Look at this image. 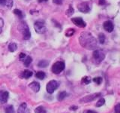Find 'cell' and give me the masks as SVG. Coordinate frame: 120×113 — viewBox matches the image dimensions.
<instances>
[{
  "instance_id": "1",
  "label": "cell",
  "mask_w": 120,
  "mask_h": 113,
  "mask_svg": "<svg viewBox=\"0 0 120 113\" xmlns=\"http://www.w3.org/2000/svg\"><path fill=\"white\" fill-rule=\"evenodd\" d=\"M79 41L82 47L88 50H95L98 47V41L96 39L92 36V34L88 32H82L80 34Z\"/></svg>"
},
{
  "instance_id": "29",
  "label": "cell",
  "mask_w": 120,
  "mask_h": 113,
  "mask_svg": "<svg viewBox=\"0 0 120 113\" xmlns=\"http://www.w3.org/2000/svg\"><path fill=\"white\" fill-rule=\"evenodd\" d=\"M4 5H5L8 8H11V6L13 5V1L12 0H5Z\"/></svg>"
},
{
  "instance_id": "23",
  "label": "cell",
  "mask_w": 120,
  "mask_h": 113,
  "mask_svg": "<svg viewBox=\"0 0 120 113\" xmlns=\"http://www.w3.org/2000/svg\"><path fill=\"white\" fill-rule=\"evenodd\" d=\"M49 64V62L47 61V60H41V61L38 63V66L39 67H42V68H45V67H47V65Z\"/></svg>"
},
{
  "instance_id": "17",
  "label": "cell",
  "mask_w": 120,
  "mask_h": 113,
  "mask_svg": "<svg viewBox=\"0 0 120 113\" xmlns=\"http://www.w3.org/2000/svg\"><path fill=\"white\" fill-rule=\"evenodd\" d=\"M17 49V45L16 43H10L8 45V50L10 52H14Z\"/></svg>"
},
{
  "instance_id": "12",
  "label": "cell",
  "mask_w": 120,
  "mask_h": 113,
  "mask_svg": "<svg viewBox=\"0 0 120 113\" xmlns=\"http://www.w3.org/2000/svg\"><path fill=\"white\" fill-rule=\"evenodd\" d=\"M17 113H29V109L27 108V105L26 103H22L20 105L18 108Z\"/></svg>"
},
{
  "instance_id": "36",
  "label": "cell",
  "mask_w": 120,
  "mask_h": 113,
  "mask_svg": "<svg viewBox=\"0 0 120 113\" xmlns=\"http://www.w3.org/2000/svg\"><path fill=\"white\" fill-rule=\"evenodd\" d=\"M105 3V0H99V4L100 5H104Z\"/></svg>"
},
{
  "instance_id": "14",
  "label": "cell",
  "mask_w": 120,
  "mask_h": 113,
  "mask_svg": "<svg viewBox=\"0 0 120 113\" xmlns=\"http://www.w3.org/2000/svg\"><path fill=\"white\" fill-rule=\"evenodd\" d=\"M32 75H33V73H32V71L26 69V70H24L23 72H22V78H26V79H28L29 78L31 77Z\"/></svg>"
},
{
  "instance_id": "13",
  "label": "cell",
  "mask_w": 120,
  "mask_h": 113,
  "mask_svg": "<svg viewBox=\"0 0 120 113\" xmlns=\"http://www.w3.org/2000/svg\"><path fill=\"white\" fill-rule=\"evenodd\" d=\"M29 87L35 93L38 92L40 90V85H39V83L37 81H32V83H30Z\"/></svg>"
},
{
  "instance_id": "21",
  "label": "cell",
  "mask_w": 120,
  "mask_h": 113,
  "mask_svg": "<svg viewBox=\"0 0 120 113\" xmlns=\"http://www.w3.org/2000/svg\"><path fill=\"white\" fill-rule=\"evenodd\" d=\"M5 113H14V106L11 105H9L5 108Z\"/></svg>"
},
{
  "instance_id": "16",
  "label": "cell",
  "mask_w": 120,
  "mask_h": 113,
  "mask_svg": "<svg viewBox=\"0 0 120 113\" xmlns=\"http://www.w3.org/2000/svg\"><path fill=\"white\" fill-rule=\"evenodd\" d=\"M35 77L38 79H41V80H43V79H44L45 77H46V75H45V73H44V72L39 71V72H38V73H36Z\"/></svg>"
},
{
  "instance_id": "34",
  "label": "cell",
  "mask_w": 120,
  "mask_h": 113,
  "mask_svg": "<svg viewBox=\"0 0 120 113\" xmlns=\"http://www.w3.org/2000/svg\"><path fill=\"white\" fill-rule=\"evenodd\" d=\"M77 109H78V107L76 106V105H72V106L69 107V109L71 111H75V110H77Z\"/></svg>"
},
{
  "instance_id": "37",
  "label": "cell",
  "mask_w": 120,
  "mask_h": 113,
  "mask_svg": "<svg viewBox=\"0 0 120 113\" xmlns=\"http://www.w3.org/2000/svg\"><path fill=\"white\" fill-rule=\"evenodd\" d=\"M5 0H0V4L2 5H4V4H5Z\"/></svg>"
},
{
  "instance_id": "7",
  "label": "cell",
  "mask_w": 120,
  "mask_h": 113,
  "mask_svg": "<svg viewBox=\"0 0 120 113\" xmlns=\"http://www.w3.org/2000/svg\"><path fill=\"white\" fill-rule=\"evenodd\" d=\"M77 8L82 13H89L91 10V4L88 2H81L77 5Z\"/></svg>"
},
{
  "instance_id": "6",
  "label": "cell",
  "mask_w": 120,
  "mask_h": 113,
  "mask_svg": "<svg viewBox=\"0 0 120 113\" xmlns=\"http://www.w3.org/2000/svg\"><path fill=\"white\" fill-rule=\"evenodd\" d=\"M93 58L97 63H100L103 61L105 58V54L101 50H95L93 52Z\"/></svg>"
},
{
  "instance_id": "8",
  "label": "cell",
  "mask_w": 120,
  "mask_h": 113,
  "mask_svg": "<svg viewBox=\"0 0 120 113\" xmlns=\"http://www.w3.org/2000/svg\"><path fill=\"white\" fill-rule=\"evenodd\" d=\"M59 87V83L55 81V80H52V81H50L47 85V91L48 93H52L55 90L58 88Z\"/></svg>"
},
{
  "instance_id": "30",
  "label": "cell",
  "mask_w": 120,
  "mask_h": 113,
  "mask_svg": "<svg viewBox=\"0 0 120 113\" xmlns=\"http://www.w3.org/2000/svg\"><path fill=\"white\" fill-rule=\"evenodd\" d=\"M3 26H4V20H3L2 18L0 17V34H1L2 32Z\"/></svg>"
},
{
  "instance_id": "35",
  "label": "cell",
  "mask_w": 120,
  "mask_h": 113,
  "mask_svg": "<svg viewBox=\"0 0 120 113\" xmlns=\"http://www.w3.org/2000/svg\"><path fill=\"white\" fill-rule=\"evenodd\" d=\"M83 113H97V112L93 110H85L83 111Z\"/></svg>"
},
{
  "instance_id": "24",
  "label": "cell",
  "mask_w": 120,
  "mask_h": 113,
  "mask_svg": "<svg viewBox=\"0 0 120 113\" xmlns=\"http://www.w3.org/2000/svg\"><path fill=\"white\" fill-rule=\"evenodd\" d=\"M74 10L73 8V7L71 6V5H70L69 8H68V9L66 11V14L68 17H70V16H71V15L74 14Z\"/></svg>"
},
{
  "instance_id": "20",
  "label": "cell",
  "mask_w": 120,
  "mask_h": 113,
  "mask_svg": "<svg viewBox=\"0 0 120 113\" xmlns=\"http://www.w3.org/2000/svg\"><path fill=\"white\" fill-rule=\"evenodd\" d=\"M75 32V30L74 29H72V28H69V29H68L66 30V32H65V36L67 37H71V36H72L74 34Z\"/></svg>"
},
{
  "instance_id": "3",
  "label": "cell",
  "mask_w": 120,
  "mask_h": 113,
  "mask_svg": "<svg viewBox=\"0 0 120 113\" xmlns=\"http://www.w3.org/2000/svg\"><path fill=\"white\" fill-rule=\"evenodd\" d=\"M20 29H21V32L22 34V38H23V39H25V40L29 39L30 37H31V33H30L29 26L27 24H26V23L22 22L20 24Z\"/></svg>"
},
{
  "instance_id": "33",
  "label": "cell",
  "mask_w": 120,
  "mask_h": 113,
  "mask_svg": "<svg viewBox=\"0 0 120 113\" xmlns=\"http://www.w3.org/2000/svg\"><path fill=\"white\" fill-rule=\"evenodd\" d=\"M53 3L56 4V5H62L63 0H52Z\"/></svg>"
},
{
  "instance_id": "10",
  "label": "cell",
  "mask_w": 120,
  "mask_h": 113,
  "mask_svg": "<svg viewBox=\"0 0 120 113\" xmlns=\"http://www.w3.org/2000/svg\"><path fill=\"white\" fill-rule=\"evenodd\" d=\"M9 97V93L6 90H0V102L2 103H6Z\"/></svg>"
},
{
  "instance_id": "18",
  "label": "cell",
  "mask_w": 120,
  "mask_h": 113,
  "mask_svg": "<svg viewBox=\"0 0 120 113\" xmlns=\"http://www.w3.org/2000/svg\"><path fill=\"white\" fill-rule=\"evenodd\" d=\"M90 82H91V78L89 76H84L81 80V83L82 85H89Z\"/></svg>"
},
{
  "instance_id": "11",
  "label": "cell",
  "mask_w": 120,
  "mask_h": 113,
  "mask_svg": "<svg viewBox=\"0 0 120 113\" xmlns=\"http://www.w3.org/2000/svg\"><path fill=\"white\" fill-rule=\"evenodd\" d=\"M104 29L106 30L107 32H112V30H113V24H112V23L110 21V20H107L104 23Z\"/></svg>"
},
{
  "instance_id": "5",
  "label": "cell",
  "mask_w": 120,
  "mask_h": 113,
  "mask_svg": "<svg viewBox=\"0 0 120 113\" xmlns=\"http://www.w3.org/2000/svg\"><path fill=\"white\" fill-rule=\"evenodd\" d=\"M101 97V93H92L90 94V95H87L86 97H83L80 100V103H89V102H92L94 100H95L96 98H98Z\"/></svg>"
},
{
  "instance_id": "32",
  "label": "cell",
  "mask_w": 120,
  "mask_h": 113,
  "mask_svg": "<svg viewBox=\"0 0 120 113\" xmlns=\"http://www.w3.org/2000/svg\"><path fill=\"white\" fill-rule=\"evenodd\" d=\"M115 113H120V104H117L115 107Z\"/></svg>"
},
{
  "instance_id": "19",
  "label": "cell",
  "mask_w": 120,
  "mask_h": 113,
  "mask_svg": "<svg viewBox=\"0 0 120 113\" xmlns=\"http://www.w3.org/2000/svg\"><path fill=\"white\" fill-rule=\"evenodd\" d=\"M32 59L31 56H26V58L23 60V63H24V65L26 66H29V64L32 63Z\"/></svg>"
},
{
  "instance_id": "15",
  "label": "cell",
  "mask_w": 120,
  "mask_h": 113,
  "mask_svg": "<svg viewBox=\"0 0 120 113\" xmlns=\"http://www.w3.org/2000/svg\"><path fill=\"white\" fill-rule=\"evenodd\" d=\"M67 95H68V93L65 91H62V92L59 93L58 96H57V99L59 101H62L67 97Z\"/></svg>"
},
{
  "instance_id": "27",
  "label": "cell",
  "mask_w": 120,
  "mask_h": 113,
  "mask_svg": "<svg viewBox=\"0 0 120 113\" xmlns=\"http://www.w3.org/2000/svg\"><path fill=\"white\" fill-rule=\"evenodd\" d=\"M104 103H105V100L104 98H101V99L96 103L95 105L97 107H101V106H102L103 105H104Z\"/></svg>"
},
{
  "instance_id": "22",
  "label": "cell",
  "mask_w": 120,
  "mask_h": 113,
  "mask_svg": "<svg viewBox=\"0 0 120 113\" xmlns=\"http://www.w3.org/2000/svg\"><path fill=\"white\" fill-rule=\"evenodd\" d=\"M35 113H47V111L45 110V109L40 105V106H38L35 109Z\"/></svg>"
},
{
  "instance_id": "28",
  "label": "cell",
  "mask_w": 120,
  "mask_h": 113,
  "mask_svg": "<svg viewBox=\"0 0 120 113\" xmlns=\"http://www.w3.org/2000/svg\"><path fill=\"white\" fill-rule=\"evenodd\" d=\"M93 81L96 83L97 85H101L103 81V78L101 77H95L93 78Z\"/></svg>"
},
{
  "instance_id": "31",
  "label": "cell",
  "mask_w": 120,
  "mask_h": 113,
  "mask_svg": "<svg viewBox=\"0 0 120 113\" xmlns=\"http://www.w3.org/2000/svg\"><path fill=\"white\" fill-rule=\"evenodd\" d=\"M26 54H24V53H20V55H19V58H20V60H22V61H23V60L26 58Z\"/></svg>"
},
{
  "instance_id": "4",
  "label": "cell",
  "mask_w": 120,
  "mask_h": 113,
  "mask_svg": "<svg viewBox=\"0 0 120 113\" xmlns=\"http://www.w3.org/2000/svg\"><path fill=\"white\" fill-rule=\"evenodd\" d=\"M65 63L62 61H58L55 63L52 66V72L54 74H59L60 73H62V72L65 69Z\"/></svg>"
},
{
  "instance_id": "38",
  "label": "cell",
  "mask_w": 120,
  "mask_h": 113,
  "mask_svg": "<svg viewBox=\"0 0 120 113\" xmlns=\"http://www.w3.org/2000/svg\"><path fill=\"white\" fill-rule=\"evenodd\" d=\"M47 0H38V2H47Z\"/></svg>"
},
{
  "instance_id": "2",
  "label": "cell",
  "mask_w": 120,
  "mask_h": 113,
  "mask_svg": "<svg viewBox=\"0 0 120 113\" xmlns=\"http://www.w3.org/2000/svg\"><path fill=\"white\" fill-rule=\"evenodd\" d=\"M35 32L39 34H43L47 31V27L45 25V23L43 20H38L34 24Z\"/></svg>"
},
{
  "instance_id": "26",
  "label": "cell",
  "mask_w": 120,
  "mask_h": 113,
  "mask_svg": "<svg viewBox=\"0 0 120 113\" xmlns=\"http://www.w3.org/2000/svg\"><path fill=\"white\" fill-rule=\"evenodd\" d=\"M98 40L101 44H104L105 41V36L104 33H100L98 35Z\"/></svg>"
},
{
  "instance_id": "9",
  "label": "cell",
  "mask_w": 120,
  "mask_h": 113,
  "mask_svg": "<svg viewBox=\"0 0 120 113\" xmlns=\"http://www.w3.org/2000/svg\"><path fill=\"white\" fill-rule=\"evenodd\" d=\"M71 21H72V23L75 26H78V27H80V28H84L86 26V24L81 17L71 18Z\"/></svg>"
},
{
  "instance_id": "25",
  "label": "cell",
  "mask_w": 120,
  "mask_h": 113,
  "mask_svg": "<svg viewBox=\"0 0 120 113\" xmlns=\"http://www.w3.org/2000/svg\"><path fill=\"white\" fill-rule=\"evenodd\" d=\"M14 13L16 14V15H17V16L20 17V18H22L23 17V14H22V12L20 11V10H19V9H14Z\"/></svg>"
}]
</instances>
